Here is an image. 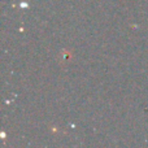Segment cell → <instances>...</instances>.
I'll list each match as a JSON object with an SVG mask.
<instances>
[{
    "label": "cell",
    "mask_w": 148,
    "mask_h": 148,
    "mask_svg": "<svg viewBox=\"0 0 148 148\" xmlns=\"http://www.w3.org/2000/svg\"><path fill=\"white\" fill-rule=\"evenodd\" d=\"M20 7H22V8H27V4H26V3L23 1V3H21V4H20Z\"/></svg>",
    "instance_id": "6da1fadb"
}]
</instances>
